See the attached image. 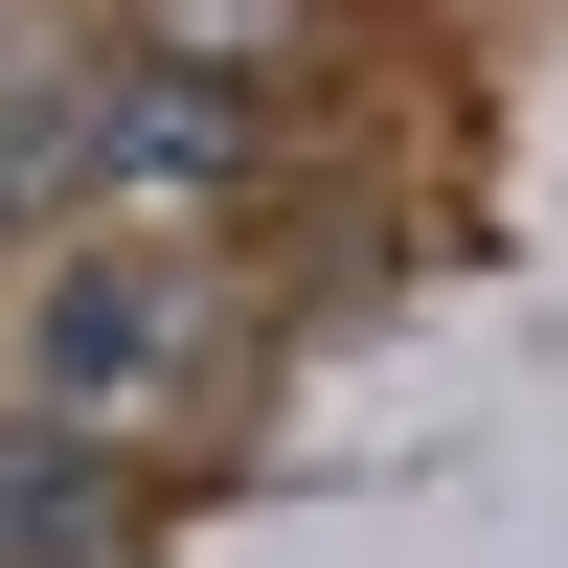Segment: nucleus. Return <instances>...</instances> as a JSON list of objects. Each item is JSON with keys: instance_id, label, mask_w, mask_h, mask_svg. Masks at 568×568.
I'll return each instance as SVG.
<instances>
[{"instance_id": "1", "label": "nucleus", "mask_w": 568, "mask_h": 568, "mask_svg": "<svg viewBox=\"0 0 568 568\" xmlns=\"http://www.w3.org/2000/svg\"><path fill=\"white\" fill-rule=\"evenodd\" d=\"M182 387V296L160 273H45V409L69 433H114V409Z\"/></svg>"}, {"instance_id": "2", "label": "nucleus", "mask_w": 568, "mask_h": 568, "mask_svg": "<svg viewBox=\"0 0 568 568\" xmlns=\"http://www.w3.org/2000/svg\"><path fill=\"white\" fill-rule=\"evenodd\" d=\"M45 136H69V182H227V160H251V114L182 91V69H114L91 114H45Z\"/></svg>"}, {"instance_id": "3", "label": "nucleus", "mask_w": 568, "mask_h": 568, "mask_svg": "<svg viewBox=\"0 0 568 568\" xmlns=\"http://www.w3.org/2000/svg\"><path fill=\"white\" fill-rule=\"evenodd\" d=\"M91 524H114L91 433H69V409H23V433H0V568H91Z\"/></svg>"}, {"instance_id": "4", "label": "nucleus", "mask_w": 568, "mask_h": 568, "mask_svg": "<svg viewBox=\"0 0 568 568\" xmlns=\"http://www.w3.org/2000/svg\"><path fill=\"white\" fill-rule=\"evenodd\" d=\"M296 45H318V0H136V69H182V91L296 69Z\"/></svg>"}]
</instances>
